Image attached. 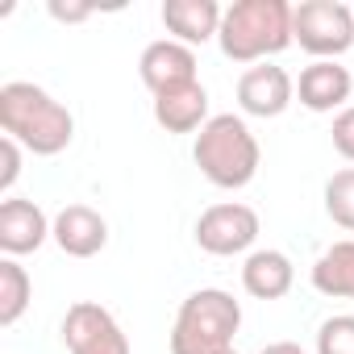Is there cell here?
Here are the masks:
<instances>
[{"instance_id":"6da1fadb","label":"cell","mask_w":354,"mask_h":354,"mask_svg":"<svg viewBox=\"0 0 354 354\" xmlns=\"http://www.w3.org/2000/svg\"><path fill=\"white\" fill-rule=\"evenodd\" d=\"M0 129L5 138L21 142L26 150L50 158V154H63L75 138V121L71 113L38 84H26V80H13L0 88Z\"/></svg>"},{"instance_id":"7a4b0ae2","label":"cell","mask_w":354,"mask_h":354,"mask_svg":"<svg viewBox=\"0 0 354 354\" xmlns=\"http://www.w3.org/2000/svg\"><path fill=\"white\" fill-rule=\"evenodd\" d=\"M221 55L234 63H259L267 55L288 50L292 38V5L288 0H238L221 17Z\"/></svg>"},{"instance_id":"3957f363","label":"cell","mask_w":354,"mask_h":354,"mask_svg":"<svg viewBox=\"0 0 354 354\" xmlns=\"http://www.w3.org/2000/svg\"><path fill=\"white\" fill-rule=\"evenodd\" d=\"M201 175L213 188H246L259 175V142L250 133V125L234 113H217L209 117V125L196 133V150H192Z\"/></svg>"},{"instance_id":"277c9868","label":"cell","mask_w":354,"mask_h":354,"mask_svg":"<svg viewBox=\"0 0 354 354\" xmlns=\"http://www.w3.org/2000/svg\"><path fill=\"white\" fill-rule=\"evenodd\" d=\"M238 325H242V304L221 288H201L175 313L171 354H225L234 350Z\"/></svg>"},{"instance_id":"5b68a950","label":"cell","mask_w":354,"mask_h":354,"mask_svg":"<svg viewBox=\"0 0 354 354\" xmlns=\"http://www.w3.org/2000/svg\"><path fill=\"white\" fill-rule=\"evenodd\" d=\"M292 38L313 59H337L354 46V9L342 0H300L292 5Z\"/></svg>"},{"instance_id":"8992f818","label":"cell","mask_w":354,"mask_h":354,"mask_svg":"<svg viewBox=\"0 0 354 354\" xmlns=\"http://www.w3.org/2000/svg\"><path fill=\"white\" fill-rule=\"evenodd\" d=\"M196 242L201 250L217 254V259H234V254H246L254 242H259V213L250 205H213L201 213L196 221Z\"/></svg>"},{"instance_id":"52a82bcc","label":"cell","mask_w":354,"mask_h":354,"mask_svg":"<svg viewBox=\"0 0 354 354\" xmlns=\"http://www.w3.org/2000/svg\"><path fill=\"white\" fill-rule=\"evenodd\" d=\"M63 342L71 354H129V337L117 317L96 300H75L63 317Z\"/></svg>"},{"instance_id":"ba28073f","label":"cell","mask_w":354,"mask_h":354,"mask_svg":"<svg viewBox=\"0 0 354 354\" xmlns=\"http://www.w3.org/2000/svg\"><path fill=\"white\" fill-rule=\"evenodd\" d=\"M138 71H142V84H146L154 96H162V92H175V88L196 84V55H192V46H184V42L162 38V42H150V46L142 50Z\"/></svg>"},{"instance_id":"9c48e42d","label":"cell","mask_w":354,"mask_h":354,"mask_svg":"<svg viewBox=\"0 0 354 354\" xmlns=\"http://www.w3.org/2000/svg\"><path fill=\"white\" fill-rule=\"evenodd\" d=\"M292 96H296V84L275 63H259L238 80V104L250 117H279L292 104Z\"/></svg>"},{"instance_id":"30bf717a","label":"cell","mask_w":354,"mask_h":354,"mask_svg":"<svg viewBox=\"0 0 354 354\" xmlns=\"http://www.w3.org/2000/svg\"><path fill=\"white\" fill-rule=\"evenodd\" d=\"M55 221H46V213L34 205V201H5L0 205V250L5 259H17V254H34L46 238H50Z\"/></svg>"},{"instance_id":"8fae6325","label":"cell","mask_w":354,"mask_h":354,"mask_svg":"<svg viewBox=\"0 0 354 354\" xmlns=\"http://www.w3.org/2000/svg\"><path fill=\"white\" fill-rule=\"evenodd\" d=\"M50 238L59 242L63 254H71V259H92V254H100L104 242H109V221H104L96 209H88V205H67V209L55 217Z\"/></svg>"},{"instance_id":"7c38bea8","label":"cell","mask_w":354,"mask_h":354,"mask_svg":"<svg viewBox=\"0 0 354 354\" xmlns=\"http://www.w3.org/2000/svg\"><path fill=\"white\" fill-rule=\"evenodd\" d=\"M350 88H354V80H350V71H346L337 59H317V63H308V67L300 71V84H296L300 104H304L308 113H333V109H342V104L350 100Z\"/></svg>"},{"instance_id":"4fadbf2b","label":"cell","mask_w":354,"mask_h":354,"mask_svg":"<svg viewBox=\"0 0 354 354\" xmlns=\"http://www.w3.org/2000/svg\"><path fill=\"white\" fill-rule=\"evenodd\" d=\"M221 17L225 9L217 0H167L162 5V26L175 34V42L196 46L221 34Z\"/></svg>"},{"instance_id":"5bb4252c","label":"cell","mask_w":354,"mask_h":354,"mask_svg":"<svg viewBox=\"0 0 354 354\" xmlns=\"http://www.w3.org/2000/svg\"><path fill=\"white\" fill-rule=\"evenodd\" d=\"M296 283V267L283 250H254L242 263V288L254 300H283Z\"/></svg>"},{"instance_id":"9a60e30c","label":"cell","mask_w":354,"mask_h":354,"mask_svg":"<svg viewBox=\"0 0 354 354\" xmlns=\"http://www.w3.org/2000/svg\"><path fill=\"white\" fill-rule=\"evenodd\" d=\"M154 121L167 133H192L209 125V92L205 84H188V88H175L154 96Z\"/></svg>"},{"instance_id":"2e32d148","label":"cell","mask_w":354,"mask_h":354,"mask_svg":"<svg viewBox=\"0 0 354 354\" xmlns=\"http://www.w3.org/2000/svg\"><path fill=\"white\" fill-rule=\"evenodd\" d=\"M313 288L333 300H354V238L333 242L317 263H313Z\"/></svg>"},{"instance_id":"e0dca14e","label":"cell","mask_w":354,"mask_h":354,"mask_svg":"<svg viewBox=\"0 0 354 354\" xmlns=\"http://www.w3.org/2000/svg\"><path fill=\"white\" fill-rule=\"evenodd\" d=\"M34 283L17 259H0V325H17L21 313L30 308Z\"/></svg>"},{"instance_id":"ac0fdd59","label":"cell","mask_w":354,"mask_h":354,"mask_svg":"<svg viewBox=\"0 0 354 354\" xmlns=\"http://www.w3.org/2000/svg\"><path fill=\"white\" fill-rule=\"evenodd\" d=\"M325 213L333 217V225L354 234V167L329 175V184H325Z\"/></svg>"},{"instance_id":"d6986e66","label":"cell","mask_w":354,"mask_h":354,"mask_svg":"<svg viewBox=\"0 0 354 354\" xmlns=\"http://www.w3.org/2000/svg\"><path fill=\"white\" fill-rule=\"evenodd\" d=\"M317 354H354V317H329L317 329Z\"/></svg>"},{"instance_id":"ffe728a7","label":"cell","mask_w":354,"mask_h":354,"mask_svg":"<svg viewBox=\"0 0 354 354\" xmlns=\"http://www.w3.org/2000/svg\"><path fill=\"white\" fill-rule=\"evenodd\" d=\"M17 175H21V142L5 138L0 142V192H9L17 184Z\"/></svg>"},{"instance_id":"44dd1931","label":"cell","mask_w":354,"mask_h":354,"mask_svg":"<svg viewBox=\"0 0 354 354\" xmlns=\"http://www.w3.org/2000/svg\"><path fill=\"white\" fill-rule=\"evenodd\" d=\"M329 133H333V150L354 162V104L333 117V129H329Z\"/></svg>"},{"instance_id":"7402d4cb","label":"cell","mask_w":354,"mask_h":354,"mask_svg":"<svg viewBox=\"0 0 354 354\" xmlns=\"http://www.w3.org/2000/svg\"><path fill=\"white\" fill-rule=\"evenodd\" d=\"M92 13H96L92 5H59V0L50 5V17H55V21H88Z\"/></svg>"},{"instance_id":"603a6c76","label":"cell","mask_w":354,"mask_h":354,"mask_svg":"<svg viewBox=\"0 0 354 354\" xmlns=\"http://www.w3.org/2000/svg\"><path fill=\"white\" fill-rule=\"evenodd\" d=\"M259 354H304L296 342H271V346H263Z\"/></svg>"},{"instance_id":"cb8c5ba5","label":"cell","mask_w":354,"mask_h":354,"mask_svg":"<svg viewBox=\"0 0 354 354\" xmlns=\"http://www.w3.org/2000/svg\"><path fill=\"white\" fill-rule=\"evenodd\" d=\"M225 354H238V350H225Z\"/></svg>"}]
</instances>
